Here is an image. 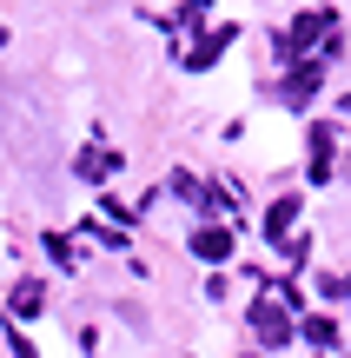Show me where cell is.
<instances>
[{"label":"cell","mask_w":351,"mask_h":358,"mask_svg":"<svg viewBox=\"0 0 351 358\" xmlns=\"http://www.w3.org/2000/svg\"><path fill=\"white\" fill-rule=\"evenodd\" d=\"M106 173H119V153H87L80 159V179H106Z\"/></svg>","instance_id":"8992f818"},{"label":"cell","mask_w":351,"mask_h":358,"mask_svg":"<svg viewBox=\"0 0 351 358\" xmlns=\"http://www.w3.org/2000/svg\"><path fill=\"white\" fill-rule=\"evenodd\" d=\"M0 47H7V27H0Z\"/></svg>","instance_id":"ba28073f"},{"label":"cell","mask_w":351,"mask_h":358,"mask_svg":"<svg viewBox=\"0 0 351 358\" xmlns=\"http://www.w3.org/2000/svg\"><path fill=\"white\" fill-rule=\"evenodd\" d=\"M252 338H259V345H292V312L278 306V299H259V306H252Z\"/></svg>","instance_id":"6da1fadb"},{"label":"cell","mask_w":351,"mask_h":358,"mask_svg":"<svg viewBox=\"0 0 351 358\" xmlns=\"http://www.w3.org/2000/svg\"><path fill=\"white\" fill-rule=\"evenodd\" d=\"M345 106H351V100H345Z\"/></svg>","instance_id":"9c48e42d"},{"label":"cell","mask_w":351,"mask_h":358,"mask_svg":"<svg viewBox=\"0 0 351 358\" xmlns=\"http://www.w3.org/2000/svg\"><path fill=\"white\" fill-rule=\"evenodd\" d=\"M193 252L206 259V266H219V259H232V232L225 226H193Z\"/></svg>","instance_id":"3957f363"},{"label":"cell","mask_w":351,"mask_h":358,"mask_svg":"<svg viewBox=\"0 0 351 358\" xmlns=\"http://www.w3.org/2000/svg\"><path fill=\"white\" fill-rule=\"evenodd\" d=\"M305 338H312V345H338V325L331 319H305Z\"/></svg>","instance_id":"52a82bcc"},{"label":"cell","mask_w":351,"mask_h":358,"mask_svg":"<svg viewBox=\"0 0 351 358\" xmlns=\"http://www.w3.org/2000/svg\"><path fill=\"white\" fill-rule=\"evenodd\" d=\"M40 299H47V292H40V279H20V285H13V319H33Z\"/></svg>","instance_id":"277c9868"},{"label":"cell","mask_w":351,"mask_h":358,"mask_svg":"<svg viewBox=\"0 0 351 358\" xmlns=\"http://www.w3.org/2000/svg\"><path fill=\"white\" fill-rule=\"evenodd\" d=\"M292 213H299V199H278L272 213H265V232H272V239H292Z\"/></svg>","instance_id":"5b68a950"},{"label":"cell","mask_w":351,"mask_h":358,"mask_svg":"<svg viewBox=\"0 0 351 358\" xmlns=\"http://www.w3.org/2000/svg\"><path fill=\"white\" fill-rule=\"evenodd\" d=\"M331 34H338V13H299V20L285 27V47H292V53H305L312 40H331Z\"/></svg>","instance_id":"7a4b0ae2"}]
</instances>
